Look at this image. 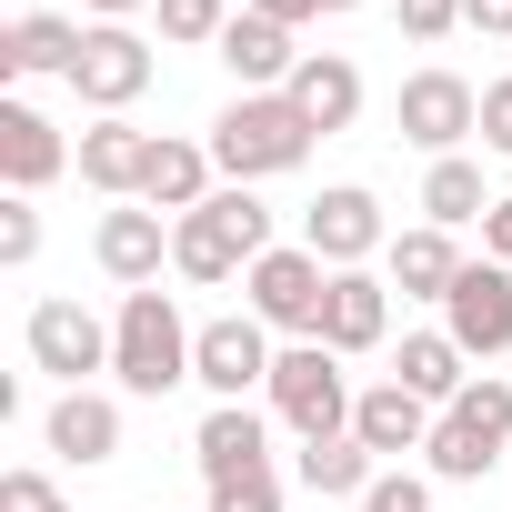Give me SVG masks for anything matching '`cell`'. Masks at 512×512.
<instances>
[{
  "label": "cell",
  "instance_id": "1",
  "mask_svg": "<svg viewBox=\"0 0 512 512\" xmlns=\"http://www.w3.org/2000/svg\"><path fill=\"white\" fill-rule=\"evenodd\" d=\"M272 251V211L251 201V181H231V191H211L201 211H181L171 221V272L181 282H231V272H251Z\"/></svg>",
  "mask_w": 512,
  "mask_h": 512
},
{
  "label": "cell",
  "instance_id": "2",
  "mask_svg": "<svg viewBox=\"0 0 512 512\" xmlns=\"http://www.w3.org/2000/svg\"><path fill=\"white\" fill-rule=\"evenodd\" d=\"M312 121L292 111V91H241L221 121H211V161L231 171V181H282V171H302L312 161Z\"/></svg>",
  "mask_w": 512,
  "mask_h": 512
},
{
  "label": "cell",
  "instance_id": "3",
  "mask_svg": "<svg viewBox=\"0 0 512 512\" xmlns=\"http://www.w3.org/2000/svg\"><path fill=\"white\" fill-rule=\"evenodd\" d=\"M191 322L171 312V292L151 282V292H121V312H111V372H121V392H141V402H161L171 382H191Z\"/></svg>",
  "mask_w": 512,
  "mask_h": 512
},
{
  "label": "cell",
  "instance_id": "4",
  "mask_svg": "<svg viewBox=\"0 0 512 512\" xmlns=\"http://www.w3.org/2000/svg\"><path fill=\"white\" fill-rule=\"evenodd\" d=\"M352 382H342V352L332 342H292L282 362H272V412L302 432V442H342L352 432Z\"/></svg>",
  "mask_w": 512,
  "mask_h": 512
},
{
  "label": "cell",
  "instance_id": "5",
  "mask_svg": "<svg viewBox=\"0 0 512 512\" xmlns=\"http://www.w3.org/2000/svg\"><path fill=\"white\" fill-rule=\"evenodd\" d=\"M241 292H251V322H272V332H292V342H322V302H332V262L322 251H262V262L241 272Z\"/></svg>",
  "mask_w": 512,
  "mask_h": 512
},
{
  "label": "cell",
  "instance_id": "6",
  "mask_svg": "<svg viewBox=\"0 0 512 512\" xmlns=\"http://www.w3.org/2000/svg\"><path fill=\"white\" fill-rule=\"evenodd\" d=\"M502 442H512V382L472 372V392L432 422V472H442V482H482V472L502 462Z\"/></svg>",
  "mask_w": 512,
  "mask_h": 512
},
{
  "label": "cell",
  "instance_id": "7",
  "mask_svg": "<svg viewBox=\"0 0 512 512\" xmlns=\"http://www.w3.org/2000/svg\"><path fill=\"white\" fill-rule=\"evenodd\" d=\"M272 322H251V312H221V322H201V342H191V382L211 392V402H251V392H272Z\"/></svg>",
  "mask_w": 512,
  "mask_h": 512
},
{
  "label": "cell",
  "instance_id": "8",
  "mask_svg": "<svg viewBox=\"0 0 512 512\" xmlns=\"http://www.w3.org/2000/svg\"><path fill=\"white\" fill-rule=\"evenodd\" d=\"M392 121H402V141H412V151L452 161V151L482 131V91H472L462 71H412V81H402V101H392Z\"/></svg>",
  "mask_w": 512,
  "mask_h": 512
},
{
  "label": "cell",
  "instance_id": "9",
  "mask_svg": "<svg viewBox=\"0 0 512 512\" xmlns=\"http://www.w3.org/2000/svg\"><path fill=\"white\" fill-rule=\"evenodd\" d=\"M151 71H161V61H151V41H141L131 21H91V41H81V71H71V91H81V101H91L101 121H121V111H131V101L151 91Z\"/></svg>",
  "mask_w": 512,
  "mask_h": 512
},
{
  "label": "cell",
  "instance_id": "10",
  "mask_svg": "<svg viewBox=\"0 0 512 512\" xmlns=\"http://www.w3.org/2000/svg\"><path fill=\"white\" fill-rule=\"evenodd\" d=\"M31 362L41 372H61L71 392H91V372H111V322L101 312H81V302H31Z\"/></svg>",
  "mask_w": 512,
  "mask_h": 512
},
{
  "label": "cell",
  "instance_id": "11",
  "mask_svg": "<svg viewBox=\"0 0 512 512\" xmlns=\"http://www.w3.org/2000/svg\"><path fill=\"white\" fill-rule=\"evenodd\" d=\"M442 332H452L472 362L512 352V262H462V282H452V302H442Z\"/></svg>",
  "mask_w": 512,
  "mask_h": 512
},
{
  "label": "cell",
  "instance_id": "12",
  "mask_svg": "<svg viewBox=\"0 0 512 512\" xmlns=\"http://www.w3.org/2000/svg\"><path fill=\"white\" fill-rule=\"evenodd\" d=\"M302 251H322L332 272H362L372 251H382V201H372L362 181H342V191H322V201L302 211Z\"/></svg>",
  "mask_w": 512,
  "mask_h": 512
},
{
  "label": "cell",
  "instance_id": "13",
  "mask_svg": "<svg viewBox=\"0 0 512 512\" xmlns=\"http://www.w3.org/2000/svg\"><path fill=\"white\" fill-rule=\"evenodd\" d=\"M191 452H201V482H211V492L272 472V432H262V412H251V402H211L201 432H191Z\"/></svg>",
  "mask_w": 512,
  "mask_h": 512
},
{
  "label": "cell",
  "instance_id": "14",
  "mask_svg": "<svg viewBox=\"0 0 512 512\" xmlns=\"http://www.w3.org/2000/svg\"><path fill=\"white\" fill-rule=\"evenodd\" d=\"M91 262H101L111 282L151 292V282H161V262H171V231H161V211H151V201H121V211H101V231H91Z\"/></svg>",
  "mask_w": 512,
  "mask_h": 512
},
{
  "label": "cell",
  "instance_id": "15",
  "mask_svg": "<svg viewBox=\"0 0 512 512\" xmlns=\"http://www.w3.org/2000/svg\"><path fill=\"white\" fill-rule=\"evenodd\" d=\"M432 402L422 392H402V382H372L362 402H352V442L372 452V462H392V452H432Z\"/></svg>",
  "mask_w": 512,
  "mask_h": 512
},
{
  "label": "cell",
  "instance_id": "16",
  "mask_svg": "<svg viewBox=\"0 0 512 512\" xmlns=\"http://www.w3.org/2000/svg\"><path fill=\"white\" fill-rule=\"evenodd\" d=\"M211 51H221V71H231L241 91H292V71H302L292 31H282V21H262V11H231V31H221Z\"/></svg>",
  "mask_w": 512,
  "mask_h": 512
},
{
  "label": "cell",
  "instance_id": "17",
  "mask_svg": "<svg viewBox=\"0 0 512 512\" xmlns=\"http://www.w3.org/2000/svg\"><path fill=\"white\" fill-rule=\"evenodd\" d=\"M61 171H71V141H61L31 101H0V181L31 201V191H51Z\"/></svg>",
  "mask_w": 512,
  "mask_h": 512
},
{
  "label": "cell",
  "instance_id": "18",
  "mask_svg": "<svg viewBox=\"0 0 512 512\" xmlns=\"http://www.w3.org/2000/svg\"><path fill=\"white\" fill-rule=\"evenodd\" d=\"M81 21H61V11H21L11 31H0V71L11 81H71L81 71Z\"/></svg>",
  "mask_w": 512,
  "mask_h": 512
},
{
  "label": "cell",
  "instance_id": "19",
  "mask_svg": "<svg viewBox=\"0 0 512 512\" xmlns=\"http://www.w3.org/2000/svg\"><path fill=\"white\" fill-rule=\"evenodd\" d=\"M292 111L332 141V131H352L362 121V71L342 61V51H302V71H292Z\"/></svg>",
  "mask_w": 512,
  "mask_h": 512
},
{
  "label": "cell",
  "instance_id": "20",
  "mask_svg": "<svg viewBox=\"0 0 512 512\" xmlns=\"http://www.w3.org/2000/svg\"><path fill=\"white\" fill-rule=\"evenodd\" d=\"M211 171H221V161H211V141H171V131H151V171H141V201L181 221V211H201V201H211Z\"/></svg>",
  "mask_w": 512,
  "mask_h": 512
},
{
  "label": "cell",
  "instance_id": "21",
  "mask_svg": "<svg viewBox=\"0 0 512 512\" xmlns=\"http://www.w3.org/2000/svg\"><path fill=\"white\" fill-rule=\"evenodd\" d=\"M382 332H392V282H372V272H332L322 342H332V352H372Z\"/></svg>",
  "mask_w": 512,
  "mask_h": 512
},
{
  "label": "cell",
  "instance_id": "22",
  "mask_svg": "<svg viewBox=\"0 0 512 512\" xmlns=\"http://www.w3.org/2000/svg\"><path fill=\"white\" fill-rule=\"evenodd\" d=\"M141 171H151V131H131V121H91V131H81V181H91V191L141 201Z\"/></svg>",
  "mask_w": 512,
  "mask_h": 512
},
{
  "label": "cell",
  "instance_id": "23",
  "mask_svg": "<svg viewBox=\"0 0 512 512\" xmlns=\"http://www.w3.org/2000/svg\"><path fill=\"white\" fill-rule=\"evenodd\" d=\"M41 442H51L61 462H111V452H121V402H101V392H61L51 422H41Z\"/></svg>",
  "mask_w": 512,
  "mask_h": 512
},
{
  "label": "cell",
  "instance_id": "24",
  "mask_svg": "<svg viewBox=\"0 0 512 512\" xmlns=\"http://www.w3.org/2000/svg\"><path fill=\"white\" fill-rule=\"evenodd\" d=\"M452 282H462V251H452L442 221H422V231L392 241V292L402 302H452Z\"/></svg>",
  "mask_w": 512,
  "mask_h": 512
},
{
  "label": "cell",
  "instance_id": "25",
  "mask_svg": "<svg viewBox=\"0 0 512 512\" xmlns=\"http://www.w3.org/2000/svg\"><path fill=\"white\" fill-rule=\"evenodd\" d=\"M462 362H472V352H462L452 332H412V342H402V362H392V382H402V392H422L432 412H452V402L472 392V372H462Z\"/></svg>",
  "mask_w": 512,
  "mask_h": 512
},
{
  "label": "cell",
  "instance_id": "26",
  "mask_svg": "<svg viewBox=\"0 0 512 512\" xmlns=\"http://www.w3.org/2000/svg\"><path fill=\"white\" fill-rule=\"evenodd\" d=\"M382 482V462L342 432V442H302V492H322V502H362Z\"/></svg>",
  "mask_w": 512,
  "mask_h": 512
},
{
  "label": "cell",
  "instance_id": "27",
  "mask_svg": "<svg viewBox=\"0 0 512 512\" xmlns=\"http://www.w3.org/2000/svg\"><path fill=\"white\" fill-rule=\"evenodd\" d=\"M422 211H432L442 231L482 221V211H492V191H482V161H462V151H452V161H432V181H422Z\"/></svg>",
  "mask_w": 512,
  "mask_h": 512
},
{
  "label": "cell",
  "instance_id": "28",
  "mask_svg": "<svg viewBox=\"0 0 512 512\" xmlns=\"http://www.w3.org/2000/svg\"><path fill=\"white\" fill-rule=\"evenodd\" d=\"M31 251H41V211L11 191L0 201V272H31Z\"/></svg>",
  "mask_w": 512,
  "mask_h": 512
},
{
  "label": "cell",
  "instance_id": "29",
  "mask_svg": "<svg viewBox=\"0 0 512 512\" xmlns=\"http://www.w3.org/2000/svg\"><path fill=\"white\" fill-rule=\"evenodd\" d=\"M221 31H231L221 0H161V41H221Z\"/></svg>",
  "mask_w": 512,
  "mask_h": 512
},
{
  "label": "cell",
  "instance_id": "30",
  "mask_svg": "<svg viewBox=\"0 0 512 512\" xmlns=\"http://www.w3.org/2000/svg\"><path fill=\"white\" fill-rule=\"evenodd\" d=\"M452 31H462V0H402V41L432 51V41H452Z\"/></svg>",
  "mask_w": 512,
  "mask_h": 512
},
{
  "label": "cell",
  "instance_id": "31",
  "mask_svg": "<svg viewBox=\"0 0 512 512\" xmlns=\"http://www.w3.org/2000/svg\"><path fill=\"white\" fill-rule=\"evenodd\" d=\"M352 512H432V492H422L412 472H382V482H372V492H362Z\"/></svg>",
  "mask_w": 512,
  "mask_h": 512
},
{
  "label": "cell",
  "instance_id": "32",
  "mask_svg": "<svg viewBox=\"0 0 512 512\" xmlns=\"http://www.w3.org/2000/svg\"><path fill=\"white\" fill-rule=\"evenodd\" d=\"M0 512H61V492L41 472H0Z\"/></svg>",
  "mask_w": 512,
  "mask_h": 512
},
{
  "label": "cell",
  "instance_id": "33",
  "mask_svg": "<svg viewBox=\"0 0 512 512\" xmlns=\"http://www.w3.org/2000/svg\"><path fill=\"white\" fill-rule=\"evenodd\" d=\"M211 512H282V482H272V472H262V482H221Z\"/></svg>",
  "mask_w": 512,
  "mask_h": 512
},
{
  "label": "cell",
  "instance_id": "34",
  "mask_svg": "<svg viewBox=\"0 0 512 512\" xmlns=\"http://www.w3.org/2000/svg\"><path fill=\"white\" fill-rule=\"evenodd\" d=\"M482 151H502V161H512V81H492V91H482Z\"/></svg>",
  "mask_w": 512,
  "mask_h": 512
},
{
  "label": "cell",
  "instance_id": "35",
  "mask_svg": "<svg viewBox=\"0 0 512 512\" xmlns=\"http://www.w3.org/2000/svg\"><path fill=\"white\" fill-rule=\"evenodd\" d=\"M241 11H262V21H282V31H302V21H322V0H241Z\"/></svg>",
  "mask_w": 512,
  "mask_h": 512
},
{
  "label": "cell",
  "instance_id": "36",
  "mask_svg": "<svg viewBox=\"0 0 512 512\" xmlns=\"http://www.w3.org/2000/svg\"><path fill=\"white\" fill-rule=\"evenodd\" d=\"M462 21L492 31V41H512V0H462Z\"/></svg>",
  "mask_w": 512,
  "mask_h": 512
},
{
  "label": "cell",
  "instance_id": "37",
  "mask_svg": "<svg viewBox=\"0 0 512 512\" xmlns=\"http://www.w3.org/2000/svg\"><path fill=\"white\" fill-rule=\"evenodd\" d=\"M482 251H492V262H512V201L482 211Z\"/></svg>",
  "mask_w": 512,
  "mask_h": 512
},
{
  "label": "cell",
  "instance_id": "38",
  "mask_svg": "<svg viewBox=\"0 0 512 512\" xmlns=\"http://www.w3.org/2000/svg\"><path fill=\"white\" fill-rule=\"evenodd\" d=\"M91 21H131V11H161V0H81Z\"/></svg>",
  "mask_w": 512,
  "mask_h": 512
},
{
  "label": "cell",
  "instance_id": "39",
  "mask_svg": "<svg viewBox=\"0 0 512 512\" xmlns=\"http://www.w3.org/2000/svg\"><path fill=\"white\" fill-rule=\"evenodd\" d=\"M322 11H362V0H322Z\"/></svg>",
  "mask_w": 512,
  "mask_h": 512
}]
</instances>
